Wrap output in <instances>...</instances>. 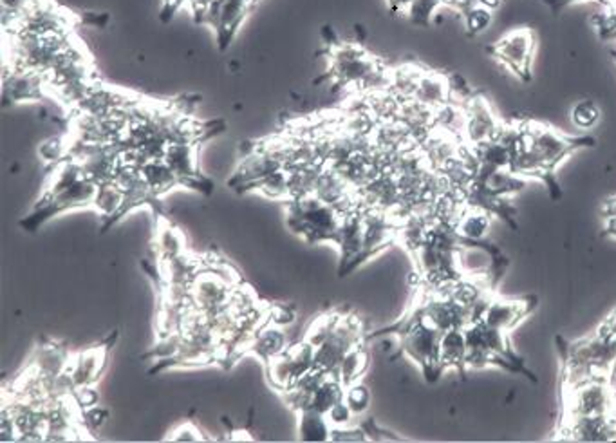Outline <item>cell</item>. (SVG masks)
<instances>
[{
  "label": "cell",
  "instance_id": "1",
  "mask_svg": "<svg viewBox=\"0 0 616 443\" xmlns=\"http://www.w3.org/2000/svg\"><path fill=\"white\" fill-rule=\"evenodd\" d=\"M522 127L520 145L514 154L512 170L528 178H540L546 181L551 196L559 198L560 191L553 180L557 167L571 156L577 149L591 147L595 139L591 136L570 138L548 125L529 121Z\"/></svg>",
  "mask_w": 616,
  "mask_h": 443
},
{
  "label": "cell",
  "instance_id": "2",
  "mask_svg": "<svg viewBox=\"0 0 616 443\" xmlns=\"http://www.w3.org/2000/svg\"><path fill=\"white\" fill-rule=\"evenodd\" d=\"M564 386H573L590 378L611 380L616 371V330L606 323L582 340L568 344L562 349Z\"/></svg>",
  "mask_w": 616,
  "mask_h": 443
},
{
  "label": "cell",
  "instance_id": "3",
  "mask_svg": "<svg viewBox=\"0 0 616 443\" xmlns=\"http://www.w3.org/2000/svg\"><path fill=\"white\" fill-rule=\"evenodd\" d=\"M396 333L400 336V351L419 366L423 376L426 382H436L441 373V362H439V340L441 333L432 328L419 312L417 303L411 308L406 319H402L398 325L384 330Z\"/></svg>",
  "mask_w": 616,
  "mask_h": 443
},
{
  "label": "cell",
  "instance_id": "4",
  "mask_svg": "<svg viewBox=\"0 0 616 443\" xmlns=\"http://www.w3.org/2000/svg\"><path fill=\"white\" fill-rule=\"evenodd\" d=\"M288 222L293 232L306 237L309 242H334L344 214L318 196L308 194L288 201Z\"/></svg>",
  "mask_w": 616,
  "mask_h": 443
},
{
  "label": "cell",
  "instance_id": "5",
  "mask_svg": "<svg viewBox=\"0 0 616 443\" xmlns=\"http://www.w3.org/2000/svg\"><path fill=\"white\" fill-rule=\"evenodd\" d=\"M98 183L89 180L87 176L77 180L69 187L64 189H46L44 196L40 198L35 211L22 222V226L35 232L40 224L73 209H86L93 207L97 194H98Z\"/></svg>",
  "mask_w": 616,
  "mask_h": 443
},
{
  "label": "cell",
  "instance_id": "6",
  "mask_svg": "<svg viewBox=\"0 0 616 443\" xmlns=\"http://www.w3.org/2000/svg\"><path fill=\"white\" fill-rule=\"evenodd\" d=\"M616 415V389L608 378H590L564 386L562 420Z\"/></svg>",
  "mask_w": 616,
  "mask_h": 443
},
{
  "label": "cell",
  "instance_id": "7",
  "mask_svg": "<svg viewBox=\"0 0 616 443\" xmlns=\"http://www.w3.org/2000/svg\"><path fill=\"white\" fill-rule=\"evenodd\" d=\"M362 340V330L358 319L344 317L336 319L327 338L314 349V367L323 373H336L344 356L358 345Z\"/></svg>",
  "mask_w": 616,
  "mask_h": 443
},
{
  "label": "cell",
  "instance_id": "8",
  "mask_svg": "<svg viewBox=\"0 0 616 443\" xmlns=\"http://www.w3.org/2000/svg\"><path fill=\"white\" fill-rule=\"evenodd\" d=\"M268 378L279 391H288L299 378L314 367V347L308 340L288 347L282 355L266 362Z\"/></svg>",
  "mask_w": 616,
  "mask_h": 443
},
{
  "label": "cell",
  "instance_id": "9",
  "mask_svg": "<svg viewBox=\"0 0 616 443\" xmlns=\"http://www.w3.org/2000/svg\"><path fill=\"white\" fill-rule=\"evenodd\" d=\"M380 62L369 57L360 44H334L331 51V75L340 86H360Z\"/></svg>",
  "mask_w": 616,
  "mask_h": 443
},
{
  "label": "cell",
  "instance_id": "10",
  "mask_svg": "<svg viewBox=\"0 0 616 443\" xmlns=\"http://www.w3.org/2000/svg\"><path fill=\"white\" fill-rule=\"evenodd\" d=\"M194 310L201 314H215L228 308L231 299V284L221 270L198 272L189 286Z\"/></svg>",
  "mask_w": 616,
  "mask_h": 443
},
{
  "label": "cell",
  "instance_id": "11",
  "mask_svg": "<svg viewBox=\"0 0 616 443\" xmlns=\"http://www.w3.org/2000/svg\"><path fill=\"white\" fill-rule=\"evenodd\" d=\"M255 2L257 0H215L208 7L203 22L215 31L221 51L228 49Z\"/></svg>",
  "mask_w": 616,
  "mask_h": 443
},
{
  "label": "cell",
  "instance_id": "12",
  "mask_svg": "<svg viewBox=\"0 0 616 443\" xmlns=\"http://www.w3.org/2000/svg\"><path fill=\"white\" fill-rule=\"evenodd\" d=\"M196 145L198 143L189 141V139H176L169 143L163 154V161L174 170V174L180 178L183 187L210 194L213 191V183L206 180L205 176L200 174L198 170Z\"/></svg>",
  "mask_w": 616,
  "mask_h": 443
},
{
  "label": "cell",
  "instance_id": "13",
  "mask_svg": "<svg viewBox=\"0 0 616 443\" xmlns=\"http://www.w3.org/2000/svg\"><path fill=\"white\" fill-rule=\"evenodd\" d=\"M535 51V36L529 29H515L498 42L494 53L498 60L517 75L520 80H529V66Z\"/></svg>",
  "mask_w": 616,
  "mask_h": 443
},
{
  "label": "cell",
  "instance_id": "14",
  "mask_svg": "<svg viewBox=\"0 0 616 443\" xmlns=\"http://www.w3.org/2000/svg\"><path fill=\"white\" fill-rule=\"evenodd\" d=\"M467 127L463 141L479 147L483 143L494 141L501 130V121L498 119L492 106L483 97H474L465 104Z\"/></svg>",
  "mask_w": 616,
  "mask_h": 443
},
{
  "label": "cell",
  "instance_id": "15",
  "mask_svg": "<svg viewBox=\"0 0 616 443\" xmlns=\"http://www.w3.org/2000/svg\"><path fill=\"white\" fill-rule=\"evenodd\" d=\"M279 169H286V167L282 165L281 160H277L275 156H272L268 150H264L259 145L250 154L244 156L233 178L230 180V187L239 189V191L255 189L264 178H268Z\"/></svg>",
  "mask_w": 616,
  "mask_h": 443
},
{
  "label": "cell",
  "instance_id": "16",
  "mask_svg": "<svg viewBox=\"0 0 616 443\" xmlns=\"http://www.w3.org/2000/svg\"><path fill=\"white\" fill-rule=\"evenodd\" d=\"M535 299H518V301H508V299H490L481 321L499 332L510 333L515 326L524 321L533 310H535Z\"/></svg>",
  "mask_w": 616,
  "mask_h": 443
},
{
  "label": "cell",
  "instance_id": "17",
  "mask_svg": "<svg viewBox=\"0 0 616 443\" xmlns=\"http://www.w3.org/2000/svg\"><path fill=\"white\" fill-rule=\"evenodd\" d=\"M414 100L419 104L437 111L445 104L452 100V89H450V78L437 75V73H425L419 78Z\"/></svg>",
  "mask_w": 616,
  "mask_h": 443
},
{
  "label": "cell",
  "instance_id": "18",
  "mask_svg": "<svg viewBox=\"0 0 616 443\" xmlns=\"http://www.w3.org/2000/svg\"><path fill=\"white\" fill-rule=\"evenodd\" d=\"M105 353H107V347H93V349H87V351L80 353L77 356V360H73L69 364L67 373H69V376L73 380L75 389L77 387L93 386V382L102 373Z\"/></svg>",
  "mask_w": 616,
  "mask_h": 443
},
{
  "label": "cell",
  "instance_id": "19",
  "mask_svg": "<svg viewBox=\"0 0 616 443\" xmlns=\"http://www.w3.org/2000/svg\"><path fill=\"white\" fill-rule=\"evenodd\" d=\"M467 336L465 328H456L441 335L439 340V362L443 371L454 369L461 375L467 371Z\"/></svg>",
  "mask_w": 616,
  "mask_h": 443
},
{
  "label": "cell",
  "instance_id": "20",
  "mask_svg": "<svg viewBox=\"0 0 616 443\" xmlns=\"http://www.w3.org/2000/svg\"><path fill=\"white\" fill-rule=\"evenodd\" d=\"M286 349H288L286 333L281 326L268 321L259 332L255 333L250 351L255 353L264 362H270L272 358L282 355Z\"/></svg>",
  "mask_w": 616,
  "mask_h": 443
},
{
  "label": "cell",
  "instance_id": "21",
  "mask_svg": "<svg viewBox=\"0 0 616 443\" xmlns=\"http://www.w3.org/2000/svg\"><path fill=\"white\" fill-rule=\"evenodd\" d=\"M141 176L145 180V183L149 185L150 192L159 198L163 194H167L169 191H172L174 187H180L181 181L180 178L174 174V170L163 161V158L159 160H152L149 163H145L141 167Z\"/></svg>",
  "mask_w": 616,
  "mask_h": 443
},
{
  "label": "cell",
  "instance_id": "22",
  "mask_svg": "<svg viewBox=\"0 0 616 443\" xmlns=\"http://www.w3.org/2000/svg\"><path fill=\"white\" fill-rule=\"evenodd\" d=\"M492 214L483 211V209H476V207H467L463 216L459 218V222L456 224V232L467 239V241H474V242H483L488 237V232L492 228Z\"/></svg>",
  "mask_w": 616,
  "mask_h": 443
},
{
  "label": "cell",
  "instance_id": "23",
  "mask_svg": "<svg viewBox=\"0 0 616 443\" xmlns=\"http://www.w3.org/2000/svg\"><path fill=\"white\" fill-rule=\"evenodd\" d=\"M69 356L55 345H44L38 349L36 358L31 366V369L40 376V378H56L69 369Z\"/></svg>",
  "mask_w": 616,
  "mask_h": 443
},
{
  "label": "cell",
  "instance_id": "24",
  "mask_svg": "<svg viewBox=\"0 0 616 443\" xmlns=\"http://www.w3.org/2000/svg\"><path fill=\"white\" fill-rule=\"evenodd\" d=\"M123 201H125V194L114 180L102 183L98 187V194H97L93 207L98 211V214L102 216L103 220H107V224H105L103 230H107V226H110L112 222H118V214L123 207Z\"/></svg>",
  "mask_w": 616,
  "mask_h": 443
},
{
  "label": "cell",
  "instance_id": "25",
  "mask_svg": "<svg viewBox=\"0 0 616 443\" xmlns=\"http://www.w3.org/2000/svg\"><path fill=\"white\" fill-rule=\"evenodd\" d=\"M331 424L325 415L306 409L299 413V438L304 442H327L331 440Z\"/></svg>",
  "mask_w": 616,
  "mask_h": 443
},
{
  "label": "cell",
  "instance_id": "26",
  "mask_svg": "<svg viewBox=\"0 0 616 443\" xmlns=\"http://www.w3.org/2000/svg\"><path fill=\"white\" fill-rule=\"evenodd\" d=\"M367 366H369V355H367L365 347H362V344H358L344 356V360L340 362L334 375L347 387V386L360 380V376L365 373Z\"/></svg>",
  "mask_w": 616,
  "mask_h": 443
},
{
  "label": "cell",
  "instance_id": "27",
  "mask_svg": "<svg viewBox=\"0 0 616 443\" xmlns=\"http://www.w3.org/2000/svg\"><path fill=\"white\" fill-rule=\"evenodd\" d=\"M421 75H423V71L417 69V67H414V66H406V67L396 69V71L391 75V88H389V91H391L400 102L412 100L414 95H416V89H417V84H419Z\"/></svg>",
  "mask_w": 616,
  "mask_h": 443
},
{
  "label": "cell",
  "instance_id": "28",
  "mask_svg": "<svg viewBox=\"0 0 616 443\" xmlns=\"http://www.w3.org/2000/svg\"><path fill=\"white\" fill-rule=\"evenodd\" d=\"M255 191L264 194L270 200H286L290 201V170L288 169H279L268 178H264Z\"/></svg>",
  "mask_w": 616,
  "mask_h": 443
},
{
  "label": "cell",
  "instance_id": "29",
  "mask_svg": "<svg viewBox=\"0 0 616 443\" xmlns=\"http://www.w3.org/2000/svg\"><path fill=\"white\" fill-rule=\"evenodd\" d=\"M156 242H158V250H159L163 261H169V259H174V257L185 253L183 237L176 230H172L169 224H165V228L159 230Z\"/></svg>",
  "mask_w": 616,
  "mask_h": 443
},
{
  "label": "cell",
  "instance_id": "30",
  "mask_svg": "<svg viewBox=\"0 0 616 443\" xmlns=\"http://www.w3.org/2000/svg\"><path fill=\"white\" fill-rule=\"evenodd\" d=\"M571 121L580 130H591L601 121V109L591 100L577 102L571 109Z\"/></svg>",
  "mask_w": 616,
  "mask_h": 443
},
{
  "label": "cell",
  "instance_id": "31",
  "mask_svg": "<svg viewBox=\"0 0 616 443\" xmlns=\"http://www.w3.org/2000/svg\"><path fill=\"white\" fill-rule=\"evenodd\" d=\"M345 404L351 407V411L354 413V417L365 413L369 409L371 404V393L365 386L354 382L351 386L345 387V397H344Z\"/></svg>",
  "mask_w": 616,
  "mask_h": 443
},
{
  "label": "cell",
  "instance_id": "32",
  "mask_svg": "<svg viewBox=\"0 0 616 443\" xmlns=\"http://www.w3.org/2000/svg\"><path fill=\"white\" fill-rule=\"evenodd\" d=\"M467 27L470 33H483L485 29L490 27L492 20H494V11L483 4H476L474 7H470L467 13Z\"/></svg>",
  "mask_w": 616,
  "mask_h": 443
},
{
  "label": "cell",
  "instance_id": "33",
  "mask_svg": "<svg viewBox=\"0 0 616 443\" xmlns=\"http://www.w3.org/2000/svg\"><path fill=\"white\" fill-rule=\"evenodd\" d=\"M441 2L443 0H412L406 15L411 18L414 24L426 26L430 22V18L436 15Z\"/></svg>",
  "mask_w": 616,
  "mask_h": 443
},
{
  "label": "cell",
  "instance_id": "34",
  "mask_svg": "<svg viewBox=\"0 0 616 443\" xmlns=\"http://www.w3.org/2000/svg\"><path fill=\"white\" fill-rule=\"evenodd\" d=\"M327 420L331 424V428H347L351 426V420L354 417V413L351 411V407L345 404V400L338 402L336 406H333L329 411H327Z\"/></svg>",
  "mask_w": 616,
  "mask_h": 443
},
{
  "label": "cell",
  "instance_id": "35",
  "mask_svg": "<svg viewBox=\"0 0 616 443\" xmlns=\"http://www.w3.org/2000/svg\"><path fill=\"white\" fill-rule=\"evenodd\" d=\"M66 154H67V145L58 138L49 139L40 149V156L44 158V161H49V163H60Z\"/></svg>",
  "mask_w": 616,
  "mask_h": 443
},
{
  "label": "cell",
  "instance_id": "36",
  "mask_svg": "<svg viewBox=\"0 0 616 443\" xmlns=\"http://www.w3.org/2000/svg\"><path fill=\"white\" fill-rule=\"evenodd\" d=\"M268 321L282 328V326H288L295 321V314H293L292 308L279 304V306H273L272 310H268Z\"/></svg>",
  "mask_w": 616,
  "mask_h": 443
},
{
  "label": "cell",
  "instance_id": "37",
  "mask_svg": "<svg viewBox=\"0 0 616 443\" xmlns=\"http://www.w3.org/2000/svg\"><path fill=\"white\" fill-rule=\"evenodd\" d=\"M170 440H174V442H198V440H205V438L201 437V431L192 422H187L178 431L172 433Z\"/></svg>",
  "mask_w": 616,
  "mask_h": 443
},
{
  "label": "cell",
  "instance_id": "38",
  "mask_svg": "<svg viewBox=\"0 0 616 443\" xmlns=\"http://www.w3.org/2000/svg\"><path fill=\"white\" fill-rule=\"evenodd\" d=\"M75 397H77V404L80 406V409H91L97 407L98 402V395L91 386L86 387H77L75 389Z\"/></svg>",
  "mask_w": 616,
  "mask_h": 443
},
{
  "label": "cell",
  "instance_id": "39",
  "mask_svg": "<svg viewBox=\"0 0 616 443\" xmlns=\"http://www.w3.org/2000/svg\"><path fill=\"white\" fill-rule=\"evenodd\" d=\"M35 0H2V18L20 16Z\"/></svg>",
  "mask_w": 616,
  "mask_h": 443
},
{
  "label": "cell",
  "instance_id": "40",
  "mask_svg": "<svg viewBox=\"0 0 616 443\" xmlns=\"http://www.w3.org/2000/svg\"><path fill=\"white\" fill-rule=\"evenodd\" d=\"M183 5H189V0H163L161 7V20H170Z\"/></svg>",
  "mask_w": 616,
  "mask_h": 443
},
{
  "label": "cell",
  "instance_id": "41",
  "mask_svg": "<svg viewBox=\"0 0 616 443\" xmlns=\"http://www.w3.org/2000/svg\"><path fill=\"white\" fill-rule=\"evenodd\" d=\"M213 2H215V0H189V7H190V11L194 13L196 20L203 22V20H205L206 11H208V7H210Z\"/></svg>",
  "mask_w": 616,
  "mask_h": 443
},
{
  "label": "cell",
  "instance_id": "42",
  "mask_svg": "<svg viewBox=\"0 0 616 443\" xmlns=\"http://www.w3.org/2000/svg\"><path fill=\"white\" fill-rule=\"evenodd\" d=\"M606 230L616 237V200L606 207Z\"/></svg>",
  "mask_w": 616,
  "mask_h": 443
},
{
  "label": "cell",
  "instance_id": "43",
  "mask_svg": "<svg viewBox=\"0 0 616 443\" xmlns=\"http://www.w3.org/2000/svg\"><path fill=\"white\" fill-rule=\"evenodd\" d=\"M86 417L89 418V424H91L93 428H100L103 422H105V418H107V413H105V411H100L98 407H91V409H87Z\"/></svg>",
  "mask_w": 616,
  "mask_h": 443
},
{
  "label": "cell",
  "instance_id": "44",
  "mask_svg": "<svg viewBox=\"0 0 616 443\" xmlns=\"http://www.w3.org/2000/svg\"><path fill=\"white\" fill-rule=\"evenodd\" d=\"M389 4H391V7H393L395 11H400V13H407V9H409V5H411L412 0H389Z\"/></svg>",
  "mask_w": 616,
  "mask_h": 443
},
{
  "label": "cell",
  "instance_id": "45",
  "mask_svg": "<svg viewBox=\"0 0 616 443\" xmlns=\"http://www.w3.org/2000/svg\"><path fill=\"white\" fill-rule=\"evenodd\" d=\"M479 4H483V5H487V7H490L494 11L501 4V0H479Z\"/></svg>",
  "mask_w": 616,
  "mask_h": 443
},
{
  "label": "cell",
  "instance_id": "46",
  "mask_svg": "<svg viewBox=\"0 0 616 443\" xmlns=\"http://www.w3.org/2000/svg\"><path fill=\"white\" fill-rule=\"evenodd\" d=\"M564 2H570V0H564Z\"/></svg>",
  "mask_w": 616,
  "mask_h": 443
}]
</instances>
